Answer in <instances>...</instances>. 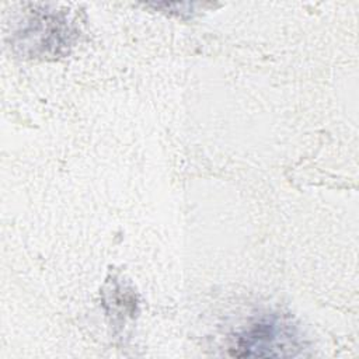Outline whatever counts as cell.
<instances>
[{"instance_id": "1", "label": "cell", "mask_w": 359, "mask_h": 359, "mask_svg": "<svg viewBox=\"0 0 359 359\" xmlns=\"http://www.w3.org/2000/svg\"><path fill=\"white\" fill-rule=\"evenodd\" d=\"M303 344L294 327L278 316H265L251 323L236 337L233 344V356H258L279 358L296 356Z\"/></svg>"}]
</instances>
